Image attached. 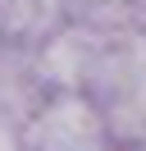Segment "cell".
I'll return each instance as SVG.
<instances>
[{
    "mask_svg": "<svg viewBox=\"0 0 146 151\" xmlns=\"http://www.w3.org/2000/svg\"><path fill=\"white\" fill-rule=\"evenodd\" d=\"M27 151H110L105 114L78 92H64L46 101L23 128Z\"/></svg>",
    "mask_w": 146,
    "mask_h": 151,
    "instance_id": "obj_1",
    "label": "cell"
}]
</instances>
